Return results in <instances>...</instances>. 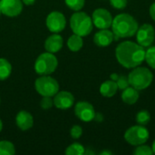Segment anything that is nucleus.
Instances as JSON below:
<instances>
[{"label": "nucleus", "instance_id": "nucleus-6", "mask_svg": "<svg viewBox=\"0 0 155 155\" xmlns=\"http://www.w3.org/2000/svg\"><path fill=\"white\" fill-rule=\"evenodd\" d=\"M35 91L42 96H54L59 92L58 82L48 75H42L35 82Z\"/></svg>", "mask_w": 155, "mask_h": 155}, {"label": "nucleus", "instance_id": "nucleus-16", "mask_svg": "<svg viewBox=\"0 0 155 155\" xmlns=\"http://www.w3.org/2000/svg\"><path fill=\"white\" fill-rule=\"evenodd\" d=\"M15 123L17 127L22 131L29 130L33 127L34 124V118L32 114L27 111H20L16 117H15Z\"/></svg>", "mask_w": 155, "mask_h": 155}, {"label": "nucleus", "instance_id": "nucleus-11", "mask_svg": "<svg viewBox=\"0 0 155 155\" xmlns=\"http://www.w3.org/2000/svg\"><path fill=\"white\" fill-rule=\"evenodd\" d=\"M1 13L8 17H15L23 10L22 0H0Z\"/></svg>", "mask_w": 155, "mask_h": 155}, {"label": "nucleus", "instance_id": "nucleus-31", "mask_svg": "<svg viewBox=\"0 0 155 155\" xmlns=\"http://www.w3.org/2000/svg\"><path fill=\"white\" fill-rule=\"evenodd\" d=\"M149 13H150V15L152 17V19L155 21V2L153 3L150 6V10H149Z\"/></svg>", "mask_w": 155, "mask_h": 155}, {"label": "nucleus", "instance_id": "nucleus-14", "mask_svg": "<svg viewBox=\"0 0 155 155\" xmlns=\"http://www.w3.org/2000/svg\"><path fill=\"white\" fill-rule=\"evenodd\" d=\"M114 39L113 31L108 29H101L94 36V44L99 47H107L109 46Z\"/></svg>", "mask_w": 155, "mask_h": 155}, {"label": "nucleus", "instance_id": "nucleus-30", "mask_svg": "<svg viewBox=\"0 0 155 155\" xmlns=\"http://www.w3.org/2000/svg\"><path fill=\"white\" fill-rule=\"evenodd\" d=\"M128 1L127 0H110L111 5L115 9H124L126 7Z\"/></svg>", "mask_w": 155, "mask_h": 155}, {"label": "nucleus", "instance_id": "nucleus-29", "mask_svg": "<svg viewBox=\"0 0 155 155\" xmlns=\"http://www.w3.org/2000/svg\"><path fill=\"white\" fill-rule=\"evenodd\" d=\"M83 134V129L79 125H74L70 130V135L73 139H79Z\"/></svg>", "mask_w": 155, "mask_h": 155}, {"label": "nucleus", "instance_id": "nucleus-33", "mask_svg": "<svg viewBox=\"0 0 155 155\" xmlns=\"http://www.w3.org/2000/svg\"><path fill=\"white\" fill-rule=\"evenodd\" d=\"M22 2L26 5H34L35 0H22Z\"/></svg>", "mask_w": 155, "mask_h": 155}, {"label": "nucleus", "instance_id": "nucleus-5", "mask_svg": "<svg viewBox=\"0 0 155 155\" xmlns=\"http://www.w3.org/2000/svg\"><path fill=\"white\" fill-rule=\"evenodd\" d=\"M58 65V60L53 53L41 54L35 63V71L40 75H48L54 73Z\"/></svg>", "mask_w": 155, "mask_h": 155}, {"label": "nucleus", "instance_id": "nucleus-32", "mask_svg": "<svg viewBox=\"0 0 155 155\" xmlns=\"http://www.w3.org/2000/svg\"><path fill=\"white\" fill-rule=\"evenodd\" d=\"M94 120V121H96V122H103V120H104V116H103V114H100V113H95Z\"/></svg>", "mask_w": 155, "mask_h": 155}, {"label": "nucleus", "instance_id": "nucleus-3", "mask_svg": "<svg viewBox=\"0 0 155 155\" xmlns=\"http://www.w3.org/2000/svg\"><path fill=\"white\" fill-rule=\"evenodd\" d=\"M70 26L74 34L80 36L88 35L94 27L92 17L84 12L76 11L70 18Z\"/></svg>", "mask_w": 155, "mask_h": 155}, {"label": "nucleus", "instance_id": "nucleus-26", "mask_svg": "<svg viewBox=\"0 0 155 155\" xmlns=\"http://www.w3.org/2000/svg\"><path fill=\"white\" fill-rule=\"evenodd\" d=\"M134 155H153V151L152 149V147L144 145V144H141L138 145L137 148L134 151Z\"/></svg>", "mask_w": 155, "mask_h": 155}, {"label": "nucleus", "instance_id": "nucleus-27", "mask_svg": "<svg viewBox=\"0 0 155 155\" xmlns=\"http://www.w3.org/2000/svg\"><path fill=\"white\" fill-rule=\"evenodd\" d=\"M116 84H117V86H118V89L120 90H124L125 88H127L128 86H130V84H129V80H128V76L124 75V74H119V77L118 79L116 80Z\"/></svg>", "mask_w": 155, "mask_h": 155}, {"label": "nucleus", "instance_id": "nucleus-36", "mask_svg": "<svg viewBox=\"0 0 155 155\" xmlns=\"http://www.w3.org/2000/svg\"><path fill=\"white\" fill-rule=\"evenodd\" d=\"M101 154H112V153H110V152H103V153H101Z\"/></svg>", "mask_w": 155, "mask_h": 155}, {"label": "nucleus", "instance_id": "nucleus-7", "mask_svg": "<svg viewBox=\"0 0 155 155\" xmlns=\"http://www.w3.org/2000/svg\"><path fill=\"white\" fill-rule=\"evenodd\" d=\"M150 134L146 127L143 125H135L131 126L126 130L124 134L125 141L134 146H138L141 144H144L149 139Z\"/></svg>", "mask_w": 155, "mask_h": 155}, {"label": "nucleus", "instance_id": "nucleus-23", "mask_svg": "<svg viewBox=\"0 0 155 155\" xmlns=\"http://www.w3.org/2000/svg\"><path fill=\"white\" fill-rule=\"evenodd\" d=\"M151 121L150 113L146 110H142L136 114V122L140 125H147Z\"/></svg>", "mask_w": 155, "mask_h": 155}, {"label": "nucleus", "instance_id": "nucleus-28", "mask_svg": "<svg viewBox=\"0 0 155 155\" xmlns=\"http://www.w3.org/2000/svg\"><path fill=\"white\" fill-rule=\"evenodd\" d=\"M54 105V99L51 96H43L40 102V106L44 110H48L52 108Z\"/></svg>", "mask_w": 155, "mask_h": 155}, {"label": "nucleus", "instance_id": "nucleus-20", "mask_svg": "<svg viewBox=\"0 0 155 155\" xmlns=\"http://www.w3.org/2000/svg\"><path fill=\"white\" fill-rule=\"evenodd\" d=\"M12 72V65L5 58H0V80L7 79Z\"/></svg>", "mask_w": 155, "mask_h": 155}, {"label": "nucleus", "instance_id": "nucleus-37", "mask_svg": "<svg viewBox=\"0 0 155 155\" xmlns=\"http://www.w3.org/2000/svg\"><path fill=\"white\" fill-rule=\"evenodd\" d=\"M2 129H3V123H2V121L0 119V132L2 131Z\"/></svg>", "mask_w": 155, "mask_h": 155}, {"label": "nucleus", "instance_id": "nucleus-12", "mask_svg": "<svg viewBox=\"0 0 155 155\" xmlns=\"http://www.w3.org/2000/svg\"><path fill=\"white\" fill-rule=\"evenodd\" d=\"M74 114L78 119L88 123L94 120L95 111L94 106L88 102H78L74 106Z\"/></svg>", "mask_w": 155, "mask_h": 155}, {"label": "nucleus", "instance_id": "nucleus-13", "mask_svg": "<svg viewBox=\"0 0 155 155\" xmlns=\"http://www.w3.org/2000/svg\"><path fill=\"white\" fill-rule=\"evenodd\" d=\"M74 103V95L67 91L58 92L54 96V105L61 110H67L73 106Z\"/></svg>", "mask_w": 155, "mask_h": 155}, {"label": "nucleus", "instance_id": "nucleus-24", "mask_svg": "<svg viewBox=\"0 0 155 155\" xmlns=\"http://www.w3.org/2000/svg\"><path fill=\"white\" fill-rule=\"evenodd\" d=\"M147 64L153 68L155 69V46L149 47L147 51H145V59Z\"/></svg>", "mask_w": 155, "mask_h": 155}, {"label": "nucleus", "instance_id": "nucleus-25", "mask_svg": "<svg viewBox=\"0 0 155 155\" xmlns=\"http://www.w3.org/2000/svg\"><path fill=\"white\" fill-rule=\"evenodd\" d=\"M64 2L70 9L76 12L80 11L84 7L85 0H64Z\"/></svg>", "mask_w": 155, "mask_h": 155}, {"label": "nucleus", "instance_id": "nucleus-10", "mask_svg": "<svg viewBox=\"0 0 155 155\" xmlns=\"http://www.w3.org/2000/svg\"><path fill=\"white\" fill-rule=\"evenodd\" d=\"M66 25V19L64 15L58 12L54 11L51 12L46 17V26L49 31L53 33L62 32Z\"/></svg>", "mask_w": 155, "mask_h": 155}, {"label": "nucleus", "instance_id": "nucleus-9", "mask_svg": "<svg viewBox=\"0 0 155 155\" xmlns=\"http://www.w3.org/2000/svg\"><path fill=\"white\" fill-rule=\"evenodd\" d=\"M113 19L111 13L104 8L95 9L92 15L94 25L99 29H108L111 27Z\"/></svg>", "mask_w": 155, "mask_h": 155}, {"label": "nucleus", "instance_id": "nucleus-1", "mask_svg": "<svg viewBox=\"0 0 155 155\" xmlns=\"http://www.w3.org/2000/svg\"><path fill=\"white\" fill-rule=\"evenodd\" d=\"M115 56L121 65L132 69L143 64L145 59V50L139 44L132 41H124L117 45Z\"/></svg>", "mask_w": 155, "mask_h": 155}, {"label": "nucleus", "instance_id": "nucleus-8", "mask_svg": "<svg viewBox=\"0 0 155 155\" xmlns=\"http://www.w3.org/2000/svg\"><path fill=\"white\" fill-rule=\"evenodd\" d=\"M136 39L140 45L150 47L155 39V30L153 26L150 24H144L138 27L136 32Z\"/></svg>", "mask_w": 155, "mask_h": 155}, {"label": "nucleus", "instance_id": "nucleus-19", "mask_svg": "<svg viewBox=\"0 0 155 155\" xmlns=\"http://www.w3.org/2000/svg\"><path fill=\"white\" fill-rule=\"evenodd\" d=\"M84 45V41L82 36L74 34L71 35L67 40V46L72 52H77L79 51Z\"/></svg>", "mask_w": 155, "mask_h": 155}, {"label": "nucleus", "instance_id": "nucleus-21", "mask_svg": "<svg viewBox=\"0 0 155 155\" xmlns=\"http://www.w3.org/2000/svg\"><path fill=\"white\" fill-rule=\"evenodd\" d=\"M15 153V145L9 141L0 142V155H13Z\"/></svg>", "mask_w": 155, "mask_h": 155}, {"label": "nucleus", "instance_id": "nucleus-18", "mask_svg": "<svg viewBox=\"0 0 155 155\" xmlns=\"http://www.w3.org/2000/svg\"><path fill=\"white\" fill-rule=\"evenodd\" d=\"M118 90L116 82L113 80H108L104 82L100 86V93L104 97H113Z\"/></svg>", "mask_w": 155, "mask_h": 155}, {"label": "nucleus", "instance_id": "nucleus-38", "mask_svg": "<svg viewBox=\"0 0 155 155\" xmlns=\"http://www.w3.org/2000/svg\"><path fill=\"white\" fill-rule=\"evenodd\" d=\"M1 14H2V13H1V10H0V15H1Z\"/></svg>", "mask_w": 155, "mask_h": 155}, {"label": "nucleus", "instance_id": "nucleus-22", "mask_svg": "<svg viewBox=\"0 0 155 155\" xmlns=\"http://www.w3.org/2000/svg\"><path fill=\"white\" fill-rule=\"evenodd\" d=\"M84 153H85L84 147L78 143H74L69 145L65 150V154L67 155H82Z\"/></svg>", "mask_w": 155, "mask_h": 155}, {"label": "nucleus", "instance_id": "nucleus-4", "mask_svg": "<svg viewBox=\"0 0 155 155\" xmlns=\"http://www.w3.org/2000/svg\"><path fill=\"white\" fill-rule=\"evenodd\" d=\"M153 73L148 68L141 67L140 65L134 67L128 75L130 85L138 91L144 90L149 87L153 82Z\"/></svg>", "mask_w": 155, "mask_h": 155}, {"label": "nucleus", "instance_id": "nucleus-35", "mask_svg": "<svg viewBox=\"0 0 155 155\" xmlns=\"http://www.w3.org/2000/svg\"><path fill=\"white\" fill-rule=\"evenodd\" d=\"M152 149H153V153H155V140L153 141V146H152Z\"/></svg>", "mask_w": 155, "mask_h": 155}, {"label": "nucleus", "instance_id": "nucleus-17", "mask_svg": "<svg viewBox=\"0 0 155 155\" xmlns=\"http://www.w3.org/2000/svg\"><path fill=\"white\" fill-rule=\"evenodd\" d=\"M138 99H139V92H138V90L132 87L131 85L128 86L127 88H125L124 90H123L122 100L126 104H129V105L134 104L138 101Z\"/></svg>", "mask_w": 155, "mask_h": 155}, {"label": "nucleus", "instance_id": "nucleus-2", "mask_svg": "<svg viewBox=\"0 0 155 155\" xmlns=\"http://www.w3.org/2000/svg\"><path fill=\"white\" fill-rule=\"evenodd\" d=\"M112 29L114 35V39L127 38L134 36L138 30V22L134 16L129 14L122 13L117 15L112 23Z\"/></svg>", "mask_w": 155, "mask_h": 155}, {"label": "nucleus", "instance_id": "nucleus-15", "mask_svg": "<svg viewBox=\"0 0 155 155\" xmlns=\"http://www.w3.org/2000/svg\"><path fill=\"white\" fill-rule=\"evenodd\" d=\"M64 45L63 37L58 35V33H54L50 36L47 37V39L45 42V48L49 53H57L61 50Z\"/></svg>", "mask_w": 155, "mask_h": 155}, {"label": "nucleus", "instance_id": "nucleus-34", "mask_svg": "<svg viewBox=\"0 0 155 155\" xmlns=\"http://www.w3.org/2000/svg\"><path fill=\"white\" fill-rule=\"evenodd\" d=\"M118 77H119V74H115V73H114V74H112L110 75V79L113 80V81H114V82H116V80L118 79Z\"/></svg>", "mask_w": 155, "mask_h": 155}]
</instances>
